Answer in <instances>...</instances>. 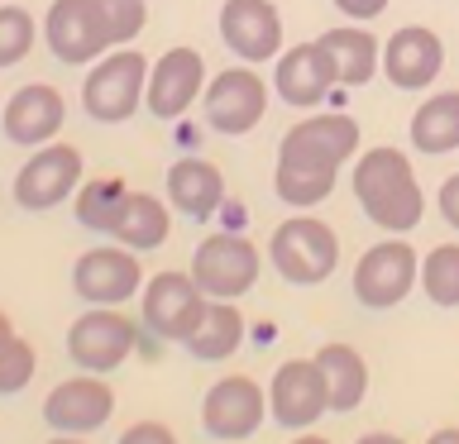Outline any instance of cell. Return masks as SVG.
<instances>
[{
  "mask_svg": "<svg viewBox=\"0 0 459 444\" xmlns=\"http://www.w3.org/2000/svg\"><path fill=\"white\" fill-rule=\"evenodd\" d=\"M350 192L383 235H411L426 215V192L416 182L411 153L393 149V143H373L354 158Z\"/></svg>",
  "mask_w": 459,
  "mask_h": 444,
  "instance_id": "6da1fadb",
  "label": "cell"
},
{
  "mask_svg": "<svg viewBox=\"0 0 459 444\" xmlns=\"http://www.w3.org/2000/svg\"><path fill=\"white\" fill-rule=\"evenodd\" d=\"M268 263L292 286H321L340 268V235L321 215L297 210L268 235Z\"/></svg>",
  "mask_w": 459,
  "mask_h": 444,
  "instance_id": "7a4b0ae2",
  "label": "cell"
},
{
  "mask_svg": "<svg viewBox=\"0 0 459 444\" xmlns=\"http://www.w3.org/2000/svg\"><path fill=\"white\" fill-rule=\"evenodd\" d=\"M149 57L134 48H115L96 57L82 81V110L96 124H125L143 110V91H149Z\"/></svg>",
  "mask_w": 459,
  "mask_h": 444,
  "instance_id": "3957f363",
  "label": "cell"
},
{
  "mask_svg": "<svg viewBox=\"0 0 459 444\" xmlns=\"http://www.w3.org/2000/svg\"><path fill=\"white\" fill-rule=\"evenodd\" d=\"M143 320H129L120 306H86L67 329V358L82 372H115L139 354Z\"/></svg>",
  "mask_w": 459,
  "mask_h": 444,
  "instance_id": "277c9868",
  "label": "cell"
},
{
  "mask_svg": "<svg viewBox=\"0 0 459 444\" xmlns=\"http://www.w3.org/2000/svg\"><path fill=\"white\" fill-rule=\"evenodd\" d=\"M416 282H421V253L407 243V235H393V239L364 249L354 263V278H350L359 306H368V311L402 306Z\"/></svg>",
  "mask_w": 459,
  "mask_h": 444,
  "instance_id": "5b68a950",
  "label": "cell"
},
{
  "mask_svg": "<svg viewBox=\"0 0 459 444\" xmlns=\"http://www.w3.org/2000/svg\"><path fill=\"white\" fill-rule=\"evenodd\" d=\"M258 272H264V253L249 243L239 229H221V235L201 239L192 253V278L211 301H239L254 292Z\"/></svg>",
  "mask_w": 459,
  "mask_h": 444,
  "instance_id": "8992f818",
  "label": "cell"
},
{
  "mask_svg": "<svg viewBox=\"0 0 459 444\" xmlns=\"http://www.w3.org/2000/svg\"><path fill=\"white\" fill-rule=\"evenodd\" d=\"M354 158H359V120L354 115H340V110L307 115V120H297L278 139V163L340 172L344 163H354Z\"/></svg>",
  "mask_w": 459,
  "mask_h": 444,
  "instance_id": "52a82bcc",
  "label": "cell"
},
{
  "mask_svg": "<svg viewBox=\"0 0 459 444\" xmlns=\"http://www.w3.org/2000/svg\"><path fill=\"white\" fill-rule=\"evenodd\" d=\"M201 110H206V124L225 139H244L249 129L264 124L268 115V81L258 77L249 63L215 72L201 91Z\"/></svg>",
  "mask_w": 459,
  "mask_h": 444,
  "instance_id": "ba28073f",
  "label": "cell"
},
{
  "mask_svg": "<svg viewBox=\"0 0 459 444\" xmlns=\"http://www.w3.org/2000/svg\"><path fill=\"white\" fill-rule=\"evenodd\" d=\"M82 149H72V143L63 139H53V143H43V149L29 153V163L14 172V206H24V210H53V206H63V201L77 196V186H82Z\"/></svg>",
  "mask_w": 459,
  "mask_h": 444,
  "instance_id": "9c48e42d",
  "label": "cell"
},
{
  "mask_svg": "<svg viewBox=\"0 0 459 444\" xmlns=\"http://www.w3.org/2000/svg\"><path fill=\"white\" fill-rule=\"evenodd\" d=\"M143 282L149 278H143L139 253L125 249V243H96L72 263V292L86 306H125L143 292Z\"/></svg>",
  "mask_w": 459,
  "mask_h": 444,
  "instance_id": "30bf717a",
  "label": "cell"
},
{
  "mask_svg": "<svg viewBox=\"0 0 459 444\" xmlns=\"http://www.w3.org/2000/svg\"><path fill=\"white\" fill-rule=\"evenodd\" d=\"M206 292L196 286L192 272H178V268H168V272H153L149 282H143V292H139V320L143 329H153L158 339H186L196 329V320L206 315Z\"/></svg>",
  "mask_w": 459,
  "mask_h": 444,
  "instance_id": "8fae6325",
  "label": "cell"
},
{
  "mask_svg": "<svg viewBox=\"0 0 459 444\" xmlns=\"http://www.w3.org/2000/svg\"><path fill=\"white\" fill-rule=\"evenodd\" d=\"M43 43L67 67H86L115 48L100 0H53L48 14H43Z\"/></svg>",
  "mask_w": 459,
  "mask_h": 444,
  "instance_id": "7c38bea8",
  "label": "cell"
},
{
  "mask_svg": "<svg viewBox=\"0 0 459 444\" xmlns=\"http://www.w3.org/2000/svg\"><path fill=\"white\" fill-rule=\"evenodd\" d=\"M264 415H268V392L244 372L211 382V392L201 397V430L215 444H244L249 435H258Z\"/></svg>",
  "mask_w": 459,
  "mask_h": 444,
  "instance_id": "4fadbf2b",
  "label": "cell"
},
{
  "mask_svg": "<svg viewBox=\"0 0 459 444\" xmlns=\"http://www.w3.org/2000/svg\"><path fill=\"white\" fill-rule=\"evenodd\" d=\"M268 415L282 430H292V435H301L321 415H330V392H325L316 358H287V363H278V372L268 382Z\"/></svg>",
  "mask_w": 459,
  "mask_h": 444,
  "instance_id": "5bb4252c",
  "label": "cell"
},
{
  "mask_svg": "<svg viewBox=\"0 0 459 444\" xmlns=\"http://www.w3.org/2000/svg\"><path fill=\"white\" fill-rule=\"evenodd\" d=\"M110 415H115V387L100 372L67 378L43 397V425L53 435H96L100 425H110Z\"/></svg>",
  "mask_w": 459,
  "mask_h": 444,
  "instance_id": "9a60e30c",
  "label": "cell"
},
{
  "mask_svg": "<svg viewBox=\"0 0 459 444\" xmlns=\"http://www.w3.org/2000/svg\"><path fill=\"white\" fill-rule=\"evenodd\" d=\"M221 38L239 63H273L282 53V14L273 0H225L221 5Z\"/></svg>",
  "mask_w": 459,
  "mask_h": 444,
  "instance_id": "2e32d148",
  "label": "cell"
},
{
  "mask_svg": "<svg viewBox=\"0 0 459 444\" xmlns=\"http://www.w3.org/2000/svg\"><path fill=\"white\" fill-rule=\"evenodd\" d=\"M445 72V38L430 24H402L383 43V77L397 91H426Z\"/></svg>",
  "mask_w": 459,
  "mask_h": 444,
  "instance_id": "e0dca14e",
  "label": "cell"
},
{
  "mask_svg": "<svg viewBox=\"0 0 459 444\" xmlns=\"http://www.w3.org/2000/svg\"><path fill=\"white\" fill-rule=\"evenodd\" d=\"M206 57L196 48H168L158 63L149 67V91H143V106H149L153 120H182L192 110V100L206 91Z\"/></svg>",
  "mask_w": 459,
  "mask_h": 444,
  "instance_id": "ac0fdd59",
  "label": "cell"
},
{
  "mask_svg": "<svg viewBox=\"0 0 459 444\" xmlns=\"http://www.w3.org/2000/svg\"><path fill=\"white\" fill-rule=\"evenodd\" d=\"M273 91L287 100L292 110H316L321 100L335 91V67L321 48V38L311 43H292L273 57Z\"/></svg>",
  "mask_w": 459,
  "mask_h": 444,
  "instance_id": "d6986e66",
  "label": "cell"
},
{
  "mask_svg": "<svg viewBox=\"0 0 459 444\" xmlns=\"http://www.w3.org/2000/svg\"><path fill=\"white\" fill-rule=\"evenodd\" d=\"M63 124H67V100L48 81L20 86V91L5 100V115H0L5 139L20 143V149H43V143H53Z\"/></svg>",
  "mask_w": 459,
  "mask_h": 444,
  "instance_id": "ffe728a7",
  "label": "cell"
},
{
  "mask_svg": "<svg viewBox=\"0 0 459 444\" xmlns=\"http://www.w3.org/2000/svg\"><path fill=\"white\" fill-rule=\"evenodd\" d=\"M168 206L186 220H211L225 206V177L211 158H178L168 167Z\"/></svg>",
  "mask_w": 459,
  "mask_h": 444,
  "instance_id": "44dd1931",
  "label": "cell"
},
{
  "mask_svg": "<svg viewBox=\"0 0 459 444\" xmlns=\"http://www.w3.org/2000/svg\"><path fill=\"white\" fill-rule=\"evenodd\" d=\"M321 48L335 67V86H368L383 67V43L373 38V29L364 24H335L321 34Z\"/></svg>",
  "mask_w": 459,
  "mask_h": 444,
  "instance_id": "7402d4cb",
  "label": "cell"
},
{
  "mask_svg": "<svg viewBox=\"0 0 459 444\" xmlns=\"http://www.w3.org/2000/svg\"><path fill=\"white\" fill-rule=\"evenodd\" d=\"M316 368H321L325 392H330V415H350V411L364 406L368 363H364V354H359L354 344H340V339L321 344V349H316Z\"/></svg>",
  "mask_w": 459,
  "mask_h": 444,
  "instance_id": "603a6c76",
  "label": "cell"
},
{
  "mask_svg": "<svg viewBox=\"0 0 459 444\" xmlns=\"http://www.w3.org/2000/svg\"><path fill=\"white\" fill-rule=\"evenodd\" d=\"M168 235H172V206L168 201H158L153 192H129L110 239L125 243V249H134V253H149V249H163Z\"/></svg>",
  "mask_w": 459,
  "mask_h": 444,
  "instance_id": "cb8c5ba5",
  "label": "cell"
},
{
  "mask_svg": "<svg viewBox=\"0 0 459 444\" xmlns=\"http://www.w3.org/2000/svg\"><path fill=\"white\" fill-rule=\"evenodd\" d=\"M411 149L426 153V158H445L459 149V91H436L416 106L411 124Z\"/></svg>",
  "mask_w": 459,
  "mask_h": 444,
  "instance_id": "d4e9b609",
  "label": "cell"
},
{
  "mask_svg": "<svg viewBox=\"0 0 459 444\" xmlns=\"http://www.w3.org/2000/svg\"><path fill=\"white\" fill-rule=\"evenodd\" d=\"M244 344V315L235 301H206V315L196 320V329L182 339V349L196 363H221Z\"/></svg>",
  "mask_w": 459,
  "mask_h": 444,
  "instance_id": "484cf974",
  "label": "cell"
},
{
  "mask_svg": "<svg viewBox=\"0 0 459 444\" xmlns=\"http://www.w3.org/2000/svg\"><path fill=\"white\" fill-rule=\"evenodd\" d=\"M125 196H129L125 177H91V182L77 186L72 215H77V225L91 229V235H110L115 220H120V210H125Z\"/></svg>",
  "mask_w": 459,
  "mask_h": 444,
  "instance_id": "4316f807",
  "label": "cell"
},
{
  "mask_svg": "<svg viewBox=\"0 0 459 444\" xmlns=\"http://www.w3.org/2000/svg\"><path fill=\"white\" fill-rule=\"evenodd\" d=\"M340 172H325V167H297V163H278L273 167V192H278L282 206L292 210H311L335 192Z\"/></svg>",
  "mask_w": 459,
  "mask_h": 444,
  "instance_id": "83f0119b",
  "label": "cell"
},
{
  "mask_svg": "<svg viewBox=\"0 0 459 444\" xmlns=\"http://www.w3.org/2000/svg\"><path fill=\"white\" fill-rule=\"evenodd\" d=\"M421 292L445 311L459 306V243H436L421 258Z\"/></svg>",
  "mask_w": 459,
  "mask_h": 444,
  "instance_id": "f1b7e54d",
  "label": "cell"
},
{
  "mask_svg": "<svg viewBox=\"0 0 459 444\" xmlns=\"http://www.w3.org/2000/svg\"><path fill=\"white\" fill-rule=\"evenodd\" d=\"M34 38H39L34 14L24 5H5V0H0V72L24 63V57L34 53Z\"/></svg>",
  "mask_w": 459,
  "mask_h": 444,
  "instance_id": "f546056e",
  "label": "cell"
},
{
  "mask_svg": "<svg viewBox=\"0 0 459 444\" xmlns=\"http://www.w3.org/2000/svg\"><path fill=\"white\" fill-rule=\"evenodd\" d=\"M34 368H39V354L34 344L10 335L0 339V397H20L29 382H34Z\"/></svg>",
  "mask_w": 459,
  "mask_h": 444,
  "instance_id": "4dcf8cb0",
  "label": "cell"
},
{
  "mask_svg": "<svg viewBox=\"0 0 459 444\" xmlns=\"http://www.w3.org/2000/svg\"><path fill=\"white\" fill-rule=\"evenodd\" d=\"M100 14H106V29H110V43L125 48L143 34L149 24V0H100Z\"/></svg>",
  "mask_w": 459,
  "mask_h": 444,
  "instance_id": "1f68e13d",
  "label": "cell"
},
{
  "mask_svg": "<svg viewBox=\"0 0 459 444\" xmlns=\"http://www.w3.org/2000/svg\"><path fill=\"white\" fill-rule=\"evenodd\" d=\"M115 444H178V435H172V425H163V421H134Z\"/></svg>",
  "mask_w": 459,
  "mask_h": 444,
  "instance_id": "d6a6232c",
  "label": "cell"
},
{
  "mask_svg": "<svg viewBox=\"0 0 459 444\" xmlns=\"http://www.w3.org/2000/svg\"><path fill=\"white\" fill-rule=\"evenodd\" d=\"M436 206H440V220L450 225V229H459V172H455V177H445V182H440V192H436Z\"/></svg>",
  "mask_w": 459,
  "mask_h": 444,
  "instance_id": "836d02e7",
  "label": "cell"
},
{
  "mask_svg": "<svg viewBox=\"0 0 459 444\" xmlns=\"http://www.w3.org/2000/svg\"><path fill=\"white\" fill-rule=\"evenodd\" d=\"M344 20H354V24H368V20H378V14L387 10V0H330Z\"/></svg>",
  "mask_w": 459,
  "mask_h": 444,
  "instance_id": "e575fe53",
  "label": "cell"
},
{
  "mask_svg": "<svg viewBox=\"0 0 459 444\" xmlns=\"http://www.w3.org/2000/svg\"><path fill=\"white\" fill-rule=\"evenodd\" d=\"M354 444H407V440L393 435V430H368V435H359Z\"/></svg>",
  "mask_w": 459,
  "mask_h": 444,
  "instance_id": "d590c367",
  "label": "cell"
},
{
  "mask_svg": "<svg viewBox=\"0 0 459 444\" xmlns=\"http://www.w3.org/2000/svg\"><path fill=\"white\" fill-rule=\"evenodd\" d=\"M426 444H459V425H440Z\"/></svg>",
  "mask_w": 459,
  "mask_h": 444,
  "instance_id": "8d00e7d4",
  "label": "cell"
},
{
  "mask_svg": "<svg viewBox=\"0 0 459 444\" xmlns=\"http://www.w3.org/2000/svg\"><path fill=\"white\" fill-rule=\"evenodd\" d=\"M292 444H330L325 435H311V430H301V435H292Z\"/></svg>",
  "mask_w": 459,
  "mask_h": 444,
  "instance_id": "74e56055",
  "label": "cell"
},
{
  "mask_svg": "<svg viewBox=\"0 0 459 444\" xmlns=\"http://www.w3.org/2000/svg\"><path fill=\"white\" fill-rule=\"evenodd\" d=\"M48 444H86V435H53Z\"/></svg>",
  "mask_w": 459,
  "mask_h": 444,
  "instance_id": "f35d334b",
  "label": "cell"
},
{
  "mask_svg": "<svg viewBox=\"0 0 459 444\" xmlns=\"http://www.w3.org/2000/svg\"><path fill=\"white\" fill-rule=\"evenodd\" d=\"M10 335H14V325H10V315L0 311V339H10Z\"/></svg>",
  "mask_w": 459,
  "mask_h": 444,
  "instance_id": "ab89813d",
  "label": "cell"
}]
</instances>
